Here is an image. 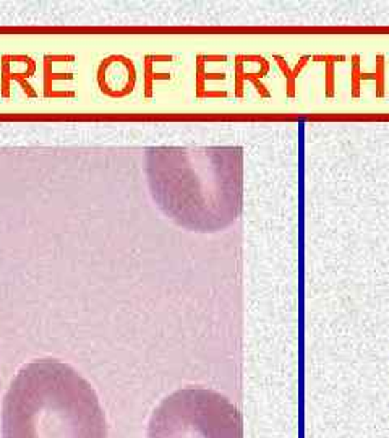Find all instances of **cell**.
<instances>
[{
  "label": "cell",
  "mask_w": 389,
  "mask_h": 438,
  "mask_svg": "<svg viewBox=\"0 0 389 438\" xmlns=\"http://www.w3.org/2000/svg\"><path fill=\"white\" fill-rule=\"evenodd\" d=\"M3 438H105L104 411L87 380L65 362L24 365L5 395Z\"/></svg>",
  "instance_id": "cell-1"
},
{
  "label": "cell",
  "mask_w": 389,
  "mask_h": 438,
  "mask_svg": "<svg viewBox=\"0 0 389 438\" xmlns=\"http://www.w3.org/2000/svg\"><path fill=\"white\" fill-rule=\"evenodd\" d=\"M148 438H244L240 411L221 393L182 388L156 407Z\"/></svg>",
  "instance_id": "cell-2"
},
{
  "label": "cell",
  "mask_w": 389,
  "mask_h": 438,
  "mask_svg": "<svg viewBox=\"0 0 389 438\" xmlns=\"http://www.w3.org/2000/svg\"><path fill=\"white\" fill-rule=\"evenodd\" d=\"M365 80H375L376 82V98L385 96V57L378 55L376 57V72L363 73L360 70V55L355 54L352 57V72H351V87L352 98L360 96V83Z\"/></svg>",
  "instance_id": "cell-3"
},
{
  "label": "cell",
  "mask_w": 389,
  "mask_h": 438,
  "mask_svg": "<svg viewBox=\"0 0 389 438\" xmlns=\"http://www.w3.org/2000/svg\"><path fill=\"white\" fill-rule=\"evenodd\" d=\"M274 60H276L277 67L281 68V72L284 73L287 96L295 98V88H297L295 82H297V78H299V75L302 73V70L307 67V64H308V60H310V57H308V55H305V57H302L299 62H297L294 70L289 68V64H287V60L284 57H281V55H274Z\"/></svg>",
  "instance_id": "cell-4"
},
{
  "label": "cell",
  "mask_w": 389,
  "mask_h": 438,
  "mask_svg": "<svg viewBox=\"0 0 389 438\" xmlns=\"http://www.w3.org/2000/svg\"><path fill=\"white\" fill-rule=\"evenodd\" d=\"M325 60V88H326V96L332 98L335 96V68L337 60H344V57H337V55H326L323 57Z\"/></svg>",
  "instance_id": "cell-5"
}]
</instances>
